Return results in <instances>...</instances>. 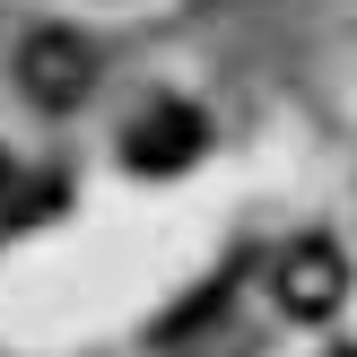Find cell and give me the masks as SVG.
<instances>
[{"label": "cell", "instance_id": "1", "mask_svg": "<svg viewBox=\"0 0 357 357\" xmlns=\"http://www.w3.org/2000/svg\"><path fill=\"white\" fill-rule=\"evenodd\" d=\"M17 79H26L35 105H79V87H87V44L61 35V26H35L26 44H17Z\"/></svg>", "mask_w": 357, "mask_h": 357}, {"label": "cell", "instance_id": "2", "mask_svg": "<svg viewBox=\"0 0 357 357\" xmlns=\"http://www.w3.org/2000/svg\"><path fill=\"white\" fill-rule=\"evenodd\" d=\"M279 305H288L296 323H323V314L340 305V253H331V244H296V253L279 261Z\"/></svg>", "mask_w": 357, "mask_h": 357}, {"label": "cell", "instance_id": "3", "mask_svg": "<svg viewBox=\"0 0 357 357\" xmlns=\"http://www.w3.org/2000/svg\"><path fill=\"white\" fill-rule=\"evenodd\" d=\"M192 149H201V122H192V114H157V122H139V139H131V166L166 174V166H183Z\"/></svg>", "mask_w": 357, "mask_h": 357}, {"label": "cell", "instance_id": "4", "mask_svg": "<svg viewBox=\"0 0 357 357\" xmlns=\"http://www.w3.org/2000/svg\"><path fill=\"white\" fill-rule=\"evenodd\" d=\"M340 357H357V349H340Z\"/></svg>", "mask_w": 357, "mask_h": 357}]
</instances>
